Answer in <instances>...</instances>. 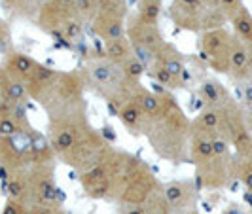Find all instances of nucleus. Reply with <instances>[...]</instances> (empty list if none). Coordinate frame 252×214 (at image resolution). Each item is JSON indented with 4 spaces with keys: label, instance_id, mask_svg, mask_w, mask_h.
<instances>
[{
    "label": "nucleus",
    "instance_id": "nucleus-21",
    "mask_svg": "<svg viewBox=\"0 0 252 214\" xmlns=\"http://www.w3.org/2000/svg\"><path fill=\"white\" fill-rule=\"evenodd\" d=\"M74 12L86 21H95L99 13V0H76Z\"/></svg>",
    "mask_w": 252,
    "mask_h": 214
},
{
    "label": "nucleus",
    "instance_id": "nucleus-13",
    "mask_svg": "<svg viewBox=\"0 0 252 214\" xmlns=\"http://www.w3.org/2000/svg\"><path fill=\"white\" fill-rule=\"evenodd\" d=\"M220 127H222V116H220L218 108L207 106L205 110H201L199 118L195 120V131H203V133L215 135V133L220 131Z\"/></svg>",
    "mask_w": 252,
    "mask_h": 214
},
{
    "label": "nucleus",
    "instance_id": "nucleus-14",
    "mask_svg": "<svg viewBox=\"0 0 252 214\" xmlns=\"http://www.w3.org/2000/svg\"><path fill=\"white\" fill-rule=\"evenodd\" d=\"M188 193H189V184L188 182H169L163 189V197L165 203L171 205V207H180L182 203L188 199Z\"/></svg>",
    "mask_w": 252,
    "mask_h": 214
},
{
    "label": "nucleus",
    "instance_id": "nucleus-15",
    "mask_svg": "<svg viewBox=\"0 0 252 214\" xmlns=\"http://www.w3.org/2000/svg\"><path fill=\"white\" fill-rule=\"evenodd\" d=\"M76 144H78V137L70 127H63V129L55 131L51 137V146L57 153H66L72 150Z\"/></svg>",
    "mask_w": 252,
    "mask_h": 214
},
{
    "label": "nucleus",
    "instance_id": "nucleus-22",
    "mask_svg": "<svg viewBox=\"0 0 252 214\" xmlns=\"http://www.w3.org/2000/svg\"><path fill=\"white\" fill-rule=\"evenodd\" d=\"M122 68H124V74H126V78L133 80V82L140 80V78L144 76V72L148 70V68L144 66V63H142L140 59H137L135 55H131L126 63L122 64Z\"/></svg>",
    "mask_w": 252,
    "mask_h": 214
},
{
    "label": "nucleus",
    "instance_id": "nucleus-27",
    "mask_svg": "<svg viewBox=\"0 0 252 214\" xmlns=\"http://www.w3.org/2000/svg\"><path fill=\"white\" fill-rule=\"evenodd\" d=\"M241 6H243V0H222V10H224L227 19H231Z\"/></svg>",
    "mask_w": 252,
    "mask_h": 214
},
{
    "label": "nucleus",
    "instance_id": "nucleus-6",
    "mask_svg": "<svg viewBox=\"0 0 252 214\" xmlns=\"http://www.w3.org/2000/svg\"><path fill=\"white\" fill-rule=\"evenodd\" d=\"M36 66V61L25 53H10L8 57V74L17 80H31Z\"/></svg>",
    "mask_w": 252,
    "mask_h": 214
},
{
    "label": "nucleus",
    "instance_id": "nucleus-11",
    "mask_svg": "<svg viewBox=\"0 0 252 214\" xmlns=\"http://www.w3.org/2000/svg\"><path fill=\"white\" fill-rule=\"evenodd\" d=\"M2 93H4V99L12 104H21L29 95V89L25 88V84L13 76L6 74V78L2 80Z\"/></svg>",
    "mask_w": 252,
    "mask_h": 214
},
{
    "label": "nucleus",
    "instance_id": "nucleus-5",
    "mask_svg": "<svg viewBox=\"0 0 252 214\" xmlns=\"http://www.w3.org/2000/svg\"><path fill=\"white\" fill-rule=\"evenodd\" d=\"M229 74L233 78H247L251 74V70H249V51H247V46L237 36L233 40L231 53H229Z\"/></svg>",
    "mask_w": 252,
    "mask_h": 214
},
{
    "label": "nucleus",
    "instance_id": "nucleus-9",
    "mask_svg": "<svg viewBox=\"0 0 252 214\" xmlns=\"http://www.w3.org/2000/svg\"><path fill=\"white\" fill-rule=\"evenodd\" d=\"M159 64L165 66V68L175 76V78H178V80H180V74L186 70L184 57L175 50V46H171V44H167V42H165V46L161 48V51H159Z\"/></svg>",
    "mask_w": 252,
    "mask_h": 214
},
{
    "label": "nucleus",
    "instance_id": "nucleus-24",
    "mask_svg": "<svg viewBox=\"0 0 252 214\" xmlns=\"http://www.w3.org/2000/svg\"><path fill=\"white\" fill-rule=\"evenodd\" d=\"M19 129H21V125L13 120L12 116H2V118H0V137L15 135Z\"/></svg>",
    "mask_w": 252,
    "mask_h": 214
},
{
    "label": "nucleus",
    "instance_id": "nucleus-35",
    "mask_svg": "<svg viewBox=\"0 0 252 214\" xmlns=\"http://www.w3.org/2000/svg\"><path fill=\"white\" fill-rule=\"evenodd\" d=\"M247 51H249V70L252 74V46H247Z\"/></svg>",
    "mask_w": 252,
    "mask_h": 214
},
{
    "label": "nucleus",
    "instance_id": "nucleus-10",
    "mask_svg": "<svg viewBox=\"0 0 252 214\" xmlns=\"http://www.w3.org/2000/svg\"><path fill=\"white\" fill-rule=\"evenodd\" d=\"M199 97L203 99V102L211 108H218L222 102L227 101V95L224 88L216 82V80H205L199 88Z\"/></svg>",
    "mask_w": 252,
    "mask_h": 214
},
{
    "label": "nucleus",
    "instance_id": "nucleus-3",
    "mask_svg": "<svg viewBox=\"0 0 252 214\" xmlns=\"http://www.w3.org/2000/svg\"><path fill=\"white\" fill-rule=\"evenodd\" d=\"M122 76L124 74V68L122 64L114 63V61H99L97 64H91L88 68V80L99 88L101 91H106L110 88H122Z\"/></svg>",
    "mask_w": 252,
    "mask_h": 214
},
{
    "label": "nucleus",
    "instance_id": "nucleus-18",
    "mask_svg": "<svg viewBox=\"0 0 252 214\" xmlns=\"http://www.w3.org/2000/svg\"><path fill=\"white\" fill-rule=\"evenodd\" d=\"M137 17L146 25H158L161 17V0H140Z\"/></svg>",
    "mask_w": 252,
    "mask_h": 214
},
{
    "label": "nucleus",
    "instance_id": "nucleus-2",
    "mask_svg": "<svg viewBox=\"0 0 252 214\" xmlns=\"http://www.w3.org/2000/svg\"><path fill=\"white\" fill-rule=\"evenodd\" d=\"M169 15L184 31H201L205 4L203 0H173Z\"/></svg>",
    "mask_w": 252,
    "mask_h": 214
},
{
    "label": "nucleus",
    "instance_id": "nucleus-37",
    "mask_svg": "<svg viewBox=\"0 0 252 214\" xmlns=\"http://www.w3.org/2000/svg\"><path fill=\"white\" fill-rule=\"evenodd\" d=\"M224 214H243V213H241L239 209H229V211H226Z\"/></svg>",
    "mask_w": 252,
    "mask_h": 214
},
{
    "label": "nucleus",
    "instance_id": "nucleus-16",
    "mask_svg": "<svg viewBox=\"0 0 252 214\" xmlns=\"http://www.w3.org/2000/svg\"><path fill=\"white\" fill-rule=\"evenodd\" d=\"M120 118H122V122H124V125L129 127L131 131H139V127L142 125V120L146 118L142 110H140L139 102L137 101H129L126 102L124 106H122V110H120Z\"/></svg>",
    "mask_w": 252,
    "mask_h": 214
},
{
    "label": "nucleus",
    "instance_id": "nucleus-38",
    "mask_svg": "<svg viewBox=\"0 0 252 214\" xmlns=\"http://www.w3.org/2000/svg\"><path fill=\"white\" fill-rule=\"evenodd\" d=\"M249 131H251L252 135V108H251V114H249Z\"/></svg>",
    "mask_w": 252,
    "mask_h": 214
},
{
    "label": "nucleus",
    "instance_id": "nucleus-28",
    "mask_svg": "<svg viewBox=\"0 0 252 214\" xmlns=\"http://www.w3.org/2000/svg\"><path fill=\"white\" fill-rule=\"evenodd\" d=\"M8 193L12 195L13 199H19L21 195H23V189H25V184L21 182V180H12V182H8Z\"/></svg>",
    "mask_w": 252,
    "mask_h": 214
},
{
    "label": "nucleus",
    "instance_id": "nucleus-29",
    "mask_svg": "<svg viewBox=\"0 0 252 214\" xmlns=\"http://www.w3.org/2000/svg\"><path fill=\"white\" fill-rule=\"evenodd\" d=\"M241 99L247 102V106H251L252 108V84H249L247 88H243V91H241Z\"/></svg>",
    "mask_w": 252,
    "mask_h": 214
},
{
    "label": "nucleus",
    "instance_id": "nucleus-4",
    "mask_svg": "<svg viewBox=\"0 0 252 214\" xmlns=\"http://www.w3.org/2000/svg\"><path fill=\"white\" fill-rule=\"evenodd\" d=\"M127 36L131 40V44H139V46H144L154 51H161V48L165 46V40L161 32L158 31V25H146L139 17L129 21Z\"/></svg>",
    "mask_w": 252,
    "mask_h": 214
},
{
    "label": "nucleus",
    "instance_id": "nucleus-7",
    "mask_svg": "<svg viewBox=\"0 0 252 214\" xmlns=\"http://www.w3.org/2000/svg\"><path fill=\"white\" fill-rule=\"evenodd\" d=\"M191 153L195 163L205 165L215 157V148H213V135L211 133H203L195 131L193 139H191Z\"/></svg>",
    "mask_w": 252,
    "mask_h": 214
},
{
    "label": "nucleus",
    "instance_id": "nucleus-34",
    "mask_svg": "<svg viewBox=\"0 0 252 214\" xmlns=\"http://www.w3.org/2000/svg\"><path fill=\"white\" fill-rule=\"evenodd\" d=\"M64 201V191L59 188H55V203H63Z\"/></svg>",
    "mask_w": 252,
    "mask_h": 214
},
{
    "label": "nucleus",
    "instance_id": "nucleus-33",
    "mask_svg": "<svg viewBox=\"0 0 252 214\" xmlns=\"http://www.w3.org/2000/svg\"><path fill=\"white\" fill-rule=\"evenodd\" d=\"M59 6H63L66 10H74V2L76 0H55Z\"/></svg>",
    "mask_w": 252,
    "mask_h": 214
},
{
    "label": "nucleus",
    "instance_id": "nucleus-30",
    "mask_svg": "<svg viewBox=\"0 0 252 214\" xmlns=\"http://www.w3.org/2000/svg\"><path fill=\"white\" fill-rule=\"evenodd\" d=\"M203 4H205V10H222V0H203Z\"/></svg>",
    "mask_w": 252,
    "mask_h": 214
},
{
    "label": "nucleus",
    "instance_id": "nucleus-1",
    "mask_svg": "<svg viewBox=\"0 0 252 214\" xmlns=\"http://www.w3.org/2000/svg\"><path fill=\"white\" fill-rule=\"evenodd\" d=\"M235 36H231L226 29L205 31L201 36V53L211 68L220 74H229V53Z\"/></svg>",
    "mask_w": 252,
    "mask_h": 214
},
{
    "label": "nucleus",
    "instance_id": "nucleus-20",
    "mask_svg": "<svg viewBox=\"0 0 252 214\" xmlns=\"http://www.w3.org/2000/svg\"><path fill=\"white\" fill-rule=\"evenodd\" d=\"M150 72H152V76H154V80L158 82V84H161L163 88H167V89H178V88H184L182 86V82L178 80V78H175V76L171 74L165 66H161V64L158 63L154 68H150Z\"/></svg>",
    "mask_w": 252,
    "mask_h": 214
},
{
    "label": "nucleus",
    "instance_id": "nucleus-8",
    "mask_svg": "<svg viewBox=\"0 0 252 214\" xmlns=\"http://www.w3.org/2000/svg\"><path fill=\"white\" fill-rule=\"evenodd\" d=\"M233 31H235V36L239 38L245 46H252V15L247 10V6L243 4L239 10L235 12V15L229 19Z\"/></svg>",
    "mask_w": 252,
    "mask_h": 214
},
{
    "label": "nucleus",
    "instance_id": "nucleus-32",
    "mask_svg": "<svg viewBox=\"0 0 252 214\" xmlns=\"http://www.w3.org/2000/svg\"><path fill=\"white\" fill-rule=\"evenodd\" d=\"M102 137L108 140V142H114V140H116V133H114L110 127H104V129H102Z\"/></svg>",
    "mask_w": 252,
    "mask_h": 214
},
{
    "label": "nucleus",
    "instance_id": "nucleus-17",
    "mask_svg": "<svg viewBox=\"0 0 252 214\" xmlns=\"http://www.w3.org/2000/svg\"><path fill=\"white\" fill-rule=\"evenodd\" d=\"M137 102H139L140 110H142V114L146 118H158V116H161L165 108L163 101L156 93H150V91H142L139 95V99H137Z\"/></svg>",
    "mask_w": 252,
    "mask_h": 214
},
{
    "label": "nucleus",
    "instance_id": "nucleus-26",
    "mask_svg": "<svg viewBox=\"0 0 252 214\" xmlns=\"http://www.w3.org/2000/svg\"><path fill=\"white\" fill-rule=\"evenodd\" d=\"M239 178L245 184V188L252 191V159H247L245 163H241L239 167Z\"/></svg>",
    "mask_w": 252,
    "mask_h": 214
},
{
    "label": "nucleus",
    "instance_id": "nucleus-19",
    "mask_svg": "<svg viewBox=\"0 0 252 214\" xmlns=\"http://www.w3.org/2000/svg\"><path fill=\"white\" fill-rule=\"evenodd\" d=\"M31 137H32V159L36 163H44L48 161L53 152V146L50 144V140L46 139L40 131H31Z\"/></svg>",
    "mask_w": 252,
    "mask_h": 214
},
{
    "label": "nucleus",
    "instance_id": "nucleus-25",
    "mask_svg": "<svg viewBox=\"0 0 252 214\" xmlns=\"http://www.w3.org/2000/svg\"><path fill=\"white\" fill-rule=\"evenodd\" d=\"M63 32H64V38L70 42V40H78V38L82 36V23L78 21V19H70V21H66L63 27Z\"/></svg>",
    "mask_w": 252,
    "mask_h": 214
},
{
    "label": "nucleus",
    "instance_id": "nucleus-39",
    "mask_svg": "<svg viewBox=\"0 0 252 214\" xmlns=\"http://www.w3.org/2000/svg\"><path fill=\"white\" fill-rule=\"evenodd\" d=\"M127 214H144V213H142L140 209H131V211H129Z\"/></svg>",
    "mask_w": 252,
    "mask_h": 214
},
{
    "label": "nucleus",
    "instance_id": "nucleus-36",
    "mask_svg": "<svg viewBox=\"0 0 252 214\" xmlns=\"http://www.w3.org/2000/svg\"><path fill=\"white\" fill-rule=\"evenodd\" d=\"M245 199H247L249 205H252V191H247V193H245Z\"/></svg>",
    "mask_w": 252,
    "mask_h": 214
},
{
    "label": "nucleus",
    "instance_id": "nucleus-31",
    "mask_svg": "<svg viewBox=\"0 0 252 214\" xmlns=\"http://www.w3.org/2000/svg\"><path fill=\"white\" fill-rule=\"evenodd\" d=\"M2 214H21V211H19V207H17L15 203H8Z\"/></svg>",
    "mask_w": 252,
    "mask_h": 214
},
{
    "label": "nucleus",
    "instance_id": "nucleus-12",
    "mask_svg": "<svg viewBox=\"0 0 252 214\" xmlns=\"http://www.w3.org/2000/svg\"><path fill=\"white\" fill-rule=\"evenodd\" d=\"M104 55L108 61H114L118 64H124L133 55V48H131V40L129 38H120V40H114V42H106V48H104Z\"/></svg>",
    "mask_w": 252,
    "mask_h": 214
},
{
    "label": "nucleus",
    "instance_id": "nucleus-23",
    "mask_svg": "<svg viewBox=\"0 0 252 214\" xmlns=\"http://www.w3.org/2000/svg\"><path fill=\"white\" fill-rule=\"evenodd\" d=\"M38 195L42 203H53L55 201V184L51 178H42L38 182Z\"/></svg>",
    "mask_w": 252,
    "mask_h": 214
}]
</instances>
